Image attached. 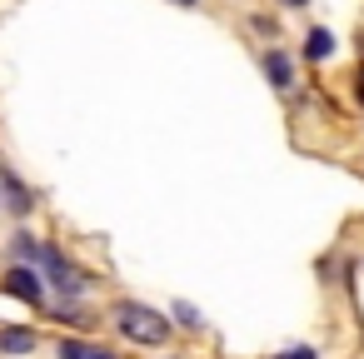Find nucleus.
Wrapping results in <instances>:
<instances>
[{
  "label": "nucleus",
  "instance_id": "7ed1b4c3",
  "mask_svg": "<svg viewBox=\"0 0 364 359\" xmlns=\"http://www.w3.org/2000/svg\"><path fill=\"white\" fill-rule=\"evenodd\" d=\"M41 269L50 274V284H55L60 294H85V289H90V279H85L60 250H46V254H41Z\"/></svg>",
  "mask_w": 364,
  "mask_h": 359
},
{
  "label": "nucleus",
  "instance_id": "20e7f679",
  "mask_svg": "<svg viewBox=\"0 0 364 359\" xmlns=\"http://www.w3.org/2000/svg\"><path fill=\"white\" fill-rule=\"evenodd\" d=\"M264 75L274 90H294V60L284 50H264Z\"/></svg>",
  "mask_w": 364,
  "mask_h": 359
},
{
  "label": "nucleus",
  "instance_id": "f8f14e48",
  "mask_svg": "<svg viewBox=\"0 0 364 359\" xmlns=\"http://www.w3.org/2000/svg\"><path fill=\"white\" fill-rule=\"evenodd\" d=\"M354 90H359V100H364V65H359V85H354Z\"/></svg>",
  "mask_w": 364,
  "mask_h": 359
},
{
  "label": "nucleus",
  "instance_id": "6e6552de",
  "mask_svg": "<svg viewBox=\"0 0 364 359\" xmlns=\"http://www.w3.org/2000/svg\"><path fill=\"white\" fill-rule=\"evenodd\" d=\"M304 55H309V60H329V55H334V36H329L324 26L309 31V36H304Z\"/></svg>",
  "mask_w": 364,
  "mask_h": 359
},
{
  "label": "nucleus",
  "instance_id": "f257e3e1",
  "mask_svg": "<svg viewBox=\"0 0 364 359\" xmlns=\"http://www.w3.org/2000/svg\"><path fill=\"white\" fill-rule=\"evenodd\" d=\"M115 329L130 339V344H165L170 339V319L150 304H135V299H120L115 304Z\"/></svg>",
  "mask_w": 364,
  "mask_h": 359
},
{
  "label": "nucleus",
  "instance_id": "0eeeda50",
  "mask_svg": "<svg viewBox=\"0 0 364 359\" xmlns=\"http://www.w3.org/2000/svg\"><path fill=\"white\" fill-rule=\"evenodd\" d=\"M36 334L31 329H0V354H31Z\"/></svg>",
  "mask_w": 364,
  "mask_h": 359
},
{
  "label": "nucleus",
  "instance_id": "ddd939ff",
  "mask_svg": "<svg viewBox=\"0 0 364 359\" xmlns=\"http://www.w3.org/2000/svg\"><path fill=\"white\" fill-rule=\"evenodd\" d=\"M175 6H195V0H175Z\"/></svg>",
  "mask_w": 364,
  "mask_h": 359
},
{
  "label": "nucleus",
  "instance_id": "9b49d317",
  "mask_svg": "<svg viewBox=\"0 0 364 359\" xmlns=\"http://www.w3.org/2000/svg\"><path fill=\"white\" fill-rule=\"evenodd\" d=\"M279 6H289V11H299V6H309V0H279Z\"/></svg>",
  "mask_w": 364,
  "mask_h": 359
},
{
  "label": "nucleus",
  "instance_id": "9d476101",
  "mask_svg": "<svg viewBox=\"0 0 364 359\" xmlns=\"http://www.w3.org/2000/svg\"><path fill=\"white\" fill-rule=\"evenodd\" d=\"M175 314H180V324H190V329H200V314H195V309H190V304H180V309H175Z\"/></svg>",
  "mask_w": 364,
  "mask_h": 359
},
{
  "label": "nucleus",
  "instance_id": "39448f33",
  "mask_svg": "<svg viewBox=\"0 0 364 359\" xmlns=\"http://www.w3.org/2000/svg\"><path fill=\"white\" fill-rule=\"evenodd\" d=\"M0 195H6V205L16 210V215H31V195H26V185L16 180V170H6V165H0Z\"/></svg>",
  "mask_w": 364,
  "mask_h": 359
},
{
  "label": "nucleus",
  "instance_id": "1a4fd4ad",
  "mask_svg": "<svg viewBox=\"0 0 364 359\" xmlns=\"http://www.w3.org/2000/svg\"><path fill=\"white\" fill-rule=\"evenodd\" d=\"M274 359H319V349H309V344H294V349H279Z\"/></svg>",
  "mask_w": 364,
  "mask_h": 359
},
{
  "label": "nucleus",
  "instance_id": "423d86ee",
  "mask_svg": "<svg viewBox=\"0 0 364 359\" xmlns=\"http://www.w3.org/2000/svg\"><path fill=\"white\" fill-rule=\"evenodd\" d=\"M60 359H115V354L100 344H85V339H60Z\"/></svg>",
  "mask_w": 364,
  "mask_h": 359
},
{
  "label": "nucleus",
  "instance_id": "f03ea898",
  "mask_svg": "<svg viewBox=\"0 0 364 359\" xmlns=\"http://www.w3.org/2000/svg\"><path fill=\"white\" fill-rule=\"evenodd\" d=\"M0 284H6V294H16V299H26L36 309L46 304V269H36V264H16Z\"/></svg>",
  "mask_w": 364,
  "mask_h": 359
}]
</instances>
